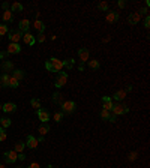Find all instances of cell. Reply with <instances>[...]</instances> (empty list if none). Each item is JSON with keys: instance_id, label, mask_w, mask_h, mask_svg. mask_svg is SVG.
<instances>
[{"instance_id": "4316f807", "label": "cell", "mask_w": 150, "mask_h": 168, "mask_svg": "<svg viewBox=\"0 0 150 168\" xmlns=\"http://www.w3.org/2000/svg\"><path fill=\"white\" fill-rule=\"evenodd\" d=\"M87 65L90 69H99L101 68V63H99V60H96V59H93V60H89L87 62Z\"/></svg>"}, {"instance_id": "1f68e13d", "label": "cell", "mask_w": 150, "mask_h": 168, "mask_svg": "<svg viewBox=\"0 0 150 168\" xmlns=\"http://www.w3.org/2000/svg\"><path fill=\"white\" fill-rule=\"evenodd\" d=\"M53 119H54V122H56V123H60V122L63 120V113H54Z\"/></svg>"}, {"instance_id": "cb8c5ba5", "label": "cell", "mask_w": 150, "mask_h": 168, "mask_svg": "<svg viewBox=\"0 0 150 168\" xmlns=\"http://www.w3.org/2000/svg\"><path fill=\"white\" fill-rule=\"evenodd\" d=\"M14 69V63L12 62H3V65H2V71H3V74H6L8 71H12Z\"/></svg>"}, {"instance_id": "bcb514c9", "label": "cell", "mask_w": 150, "mask_h": 168, "mask_svg": "<svg viewBox=\"0 0 150 168\" xmlns=\"http://www.w3.org/2000/svg\"><path fill=\"white\" fill-rule=\"evenodd\" d=\"M2 8H3L5 11H6V9H9V5H8V3L5 2V3H2Z\"/></svg>"}, {"instance_id": "f1b7e54d", "label": "cell", "mask_w": 150, "mask_h": 168, "mask_svg": "<svg viewBox=\"0 0 150 168\" xmlns=\"http://www.w3.org/2000/svg\"><path fill=\"white\" fill-rule=\"evenodd\" d=\"M18 86H20V81H17L12 75H9V87H11V89H17Z\"/></svg>"}, {"instance_id": "681fc988", "label": "cell", "mask_w": 150, "mask_h": 168, "mask_svg": "<svg viewBox=\"0 0 150 168\" xmlns=\"http://www.w3.org/2000/svg\"><path fill=\"white\" fill-rule=\"evenodd\" d=\"M47 168H56V167H53V165H48V167H47Z\"/></svg>"}, {"instance_id": "7c38bea8", "label": "cell", "mask_w": 150, "mask_h": 168, "mask_svg": "<svg viewBox=\"0 0 150 168\" xmlns=\"http://www.w3.org/2000/svg\"><path fill=\"white\" fill-rule=\"evenodd\" d=\"M38 119L42 122V123H48L50 120V113L47 110H38Z\"/></svg>"}, {"instance_id": "d4e9b609", "label": "cell", "mask_w": 150, "mask_h": 168, "mask_svg": "<svg viewBox=\"0 0 150 168\" xmlns=\"http://www.w3.org/2000/svg\"><path fill=\"white\" fill-rule=\"evenodd\" d=\"M24 149H26V143H23V141H18V143H15V146H14V150H15L17 153H23Z\"/></svg>"}, {"instance_id": "277c9868", "label": "cell", "mask_w": 150, "mask_h": 168, "mask_svg": "<svg viewBox=\"0 0 150 168\" xmlns=\"http://www.w3.org/2000/svg\"><path fill=\"white\" fill-rule=\"evenodd\" d=\"M60 107H62V113H63V114H72V113L75 111L77 104L74 101H65Z\"/></svg>"}, {"instance_id": "ba28073f", "label": "cell", "mask_w": 150, "mask_h": 168, "mask_svg": "<svg viewBox=\"0 0 150 168\" xmlns=\"http://www.w3.org/2000/svg\"><path fill=\"white\" fill-rule=\"evenodd\" d=\"M39 146V140L36 138V137H33V135H29L27 137V141H26V147H29V149H36V147Z\"/></svg>"}, {"instance_id": "30bf717a", "label": "cell", "mask_w": 150, "mask_h": 168, "mask_svg": "<svg viewBox=\"0 0 150 168\" xmlns=\"http://www.w3.org/2000/svg\"><path fill=\"white\" fill-rule=\"evenodd\" d=\"M6 53L8 54H18V53H21V47H20V44H11L9 42Z\"/></svg>"}, {"instance_id": "7dc6e473", "label": "cell", "mask_w": 150, "mask_h": 168, "mask_svg": "<svg viewBox=\"0 0 150 168\" xmlns=\"http://www.w3.org/2000/svg\"><path fill=\"white\" fill-rule=\"evenodd\" d=\"M78 71H80V72H83V71H84V65H83V63L78 66Z\"/></svg>"}, {"instance_id": "f546056e", "label": "cell", "mask_w": 150, "mask_h": 168, "mask_svg": "<svg viewBox=\"0 0 150 168\" xmlns=\"http://www.w3.org/2000/svg\"><path fill=\"white\" fill-rule=\"evenodd\" d=\"M8 33H9V27L6 24H0V36H5Z\"/></svg>"}, {"instance_id": "816d5d0a", "label": "cell", "mask_w": 150, "mask_h": 168, "mask_svg": "<svg viewBox=\"0 0 150 168\" xmlns=\"http://www.w3.org/2000/svg\"><path fill=\"white\" fill-rule=\"evenodd\" d=\"M0 110H2V104H0Z\"/></svg>"}, {"instance_id": "6da1fadb", "label": "cell", "mask_w": 150, "mask_h": 168, "mask_svg": "<svg viewBox=\"0 0 150 168\" xmlns=\"http://www.w3.org/2000/svg\"><path fill=\"white\" fill-rule=\"evenodd\" d=\"M45 69L50 72H60L63 69V63H62V60H59L56 57H51L45 62Z\"/></svg>"}, {"instance_id": "2e32d148", "label": "cell", "mask_w": 150, "mask_h": 168, "mask_svg": "<svg viewBox=\"0 0 150 168\" xmlns=\"http://www.w3.org/2000/svg\"><path fill=\"white\" fill-rule=\"evenodd\" d=\"M3 21L6 23V26H8V23L11 24L14 21V14H12L11 9H6V11L3 12Z\"/></svg>"}, {"instance_id": "ee69618b", "label": "cell", "mask_w": 150, "mask_h": 168, "mask_svg": "<svg viewBox=\"0 0 150 168\" xmlns=\"http://www.w3.org/2000/svg\"><path fill=\"white\" fill-rule=\"evenodd\" d=\"M108 101H113L111 96H102V102H108Z\"/></svg>"}, {"instance_id": "83f0119b", "label": "cell", "mask_w": 150, "mask_h": 168, "mask_svg": "<svg viewBox=\"0 0 150 168\" xmlns=\"http://www.w3.org/2000/svg\"><path fill=\"white\" fill-rule=\"evenodd\" d=\"M11 11H12V14H14V12H21L23 11V5L18 3V2H14L11 6Z\"/></svg>"}, {"instance_id": "f6af8a7d", "label": "cell", "mask_w": 150, "mask_h": 168, "mask_svg": "<svg viewBox=\"0 0 150 168\" xmlns=\"http://www.w3.org/2000/svg\"><path fill=\"white\" fill-rule=\"evenodd\" d=\"M8 56V53H6V51H3V53H0V60H3V59H5V57Z\"/></svg>"}, {"instance_id": "60d3db41", "label": "cell", "mask_w": 150, "mask_h": 168, "mask_svg": "<svg viewBox=\"0 0 150 168\" xmlns=\"http://www.w3.org/2000/svg\"><path fill=\"white\" fill-rule=\"evenodd\" d=\"M117 6H119V8H122V9H123V8H125V6H126V3H125V2H123V0H119V2H117Z\"/></svg>"}, {"instance_id": "d6986e66", "label": "cell", "mask_w": 150, "mask_h": 168, "mask_svg": "<svg viewBox=\"0 0 150 168\" xmlns=\"http://www.w3.org/2000/svg\"><path fill=\"white\" fill-rule=\"evenodd\" d=\"M0 86L9 87V74H0Z\"/></svg>"}, {"instance_id": "5b68a950", "label": "cell", "mask_w": 150, "mask_h": 168, "mask_svg": "<svg viewBox=\"0 0 150 168\" xmlns=\"http://www.w3.org/2000/svg\"><path fill=\"white\" fill-rule=\"evenodd\" d=\"M3 156H5L6 164H14V162L18 161V153H17L15 150H6V152L3 153Z\"/></svg>"}, {"instance_id": "7a4b0ae2", "label": "cell", "mask_w": 150, "mask_h": 168, "mask_svg": "<svg viewBox=\"0 0 150 168\" xmlns=\"http://www.w3.org/2000/svg\"><path fill=\"white\" fill-rule=\"evenodd\" d=\"M126 113H129V105H126V104L117 102V104L113 105L111 114H114L116 117H117V116H122V114H126Z\"/></svg>"}, {"instance_id": "52a82bcc", "label": "cell", "mask_w": 150, "mask_h": 168, "mask_svg": "<svg viewBox=\"0 0 150 168\" xmlns=\"http://www.w3.org/2000/svg\"><path fill=\"white\" fill-rule=\"evenodd\" d=\"M89 56H90V53H89L87 48H80L78 50V59H80V62L83 65L89 62Z\"/></svg>"}, {"instance_id": "484cf974", "label": "cell", "mask_w": 150, "mask_h": 168, "mask_svg": "<svg viewBox=\"0 0 150 168\" xmlns=\"http://www.w3.org/2000/svg\"><path fill=\"white\" fill-rule=\"evenodd\" d=\"M62 63H63V68H66L68 71H71V69L74 68L75 60H74V59H68V60H62Z\"/></svg>"}, {"instance_id": "603a6c76", "label": "cell", "mask_w": 150, "mask_h": 168, "mask_svg": "<svg viewBox=\"0 0 150 168\" xmlns=\"http://www.w3.org/2000/svg\"><path fill=\"white\" fill-rule=\"evenodd\" d=\"M11 125H12L11 119H8V117H2V119H0V126H2V129H8Z\"/></svg>"}, {"instance_id": "9a60e30c", "label": "cell", "mask_w": 150, "mask_h": 168, "mask_svg": "<svg viewBox=\"0 0 150 168\" xmlns=\"http://www.w3.org/2000/svg\"><path fill=\"white\" fill-rule=\"evenodd\" d=\"M2 110L5 113H15L17 111V105L14 102H6V104L2 105Z\"/></svg>"}, {"instance_id": "9c48e42d", "label": "cell", "mask_w": 150, "mask_h": 168, "mask_svg": "<svg viewBox=\"0 0 150 168\" xmlns=\"http://www.w3.org/2000/svg\"><path fill=\"white\" fill-rule=\"evenodd\" d=\"M29 29H30V21H29L27 18L21 20L20 24H18V30H20L21 33H27V32H29Z\"/></svg>"}, {"instance_id": "ac0fdd59", "label": "cell", "mask_w": 150, "mask_h": 168, "mask_svg": "<svg viewBox=\"0 0 150 168\" xmlns=\"http://www.w3.org/2000/svg\"><path fill=\"white\" fill-rule=\"evenodd\" d=\"M51 99H53V102H54V104H59V105H62V104L65 102V101H63V95H62L60 92H54Z\"/></svg>"}, {"instance_id": "7bdbcfd3", "label": "cell", "mask_w": 150, "mask_h": 168, "mask_svg": "<svg viewBox=\"0 0 150 168\" xmlns=\"http://www.w3.org/2000/svg\"><path fill=\"white\" fill-rule=\"evenodd\" d=\"M26 155H24V153H18V161H26Z\"/></svg>"}, {"instance_id": "d590c367", "label": "cell", "mask_w": 150, "mask_h": 168, "mask_svg": "<svg viewBox=\"0 0 150 168\" xmlns=\"http://www.w3.org/2000/svg\"><path fill=\"white\" fill-rule=\"evenodd\" d=\"M137 158H138V152H131V153L128 155V159H129L131 162H134V161H137Z\"/></svg>"}, {"instance_id": "ab89813d", "label": "cell", "mask_w": 150, "mask_h": 168, "mask_svg": "<svg viewBox=\"0 0 150 168\" xmlns=\"http://www.w3.org/2000/svg\"><path fill=\"white\" fill-rule=\"evenodd\" d=\"M36 41H38V42H44V41H45V35H44V33H39V38H38Z\"/></svg>"}, {"instance_id": "8d00e7d4", "label": "cell", "mask_w": 150, "mask_h": 168, "mask_svg": "<svg viewBox=\"0 0 150 168\" xmlns=\"http://www.w3.org/2000/svg\"><path fill=\"white\" fill-rule=\"evenodd\" d=\"M5 140H6V132H5V129L0 128V143H3Z\"/></svg>"}, {"instance_id": "e575fe53", "label": "cell", "mask_w": 150, "mask_h": 168, "mask_svg": "<svg viewBox=\"0 0 150 168\" xmlns=\"http://www.w3.org/2000/svg\"><path fill=\"white\" fill-rule=\"evenodd\" d=\"M99 116H101V119H102V120H108V119H110V116H111V111H107V110H102Z\"/></svg>"}, {"instance_id": "8992f818", "label": "cell", "mask_w": 150, "mask_h": 168, "mask_svg": "<svg viewBox=\"0 0 150 168\" xmlns=\"http://www.w3.org/2000/svg\"><path fill=\"white\" fill-rule=\"evenodd\" d=\"M21 38H23V33L20 32V30H9V42L11 44H18L20 41H21Z\"/></svg>"}, {"instance_id": "3957f363", "label": "cell", "mask_w": 150, "mask_h": 168, "mask_svg": "<svg viewBox=\"0 0 150 168\" xmlns=\"http://www.w3.org/2000/svg\"><path fill=\"white\" fill-rule=\"evenodd\" d=\"M68 78H69V74L68 72H57V78L54 81V86H56V89H62L66 83H68Z\"/></svg>"}, {"instance_id": "5bb4252c", "label": "cell", "mask_w": 150, "mask_h": 168, "mask_svg": "<svg viewBox=\"0 0 150 168\" xmlns=\"http://www.w3.org/2000/svg\"><path fill=\"white\" fill-rule=\"evenodd\" d=\"M141 21V15H140L138 12H132L129 17H128V23L129 24H138Z\"/></svg>"}, {"instance_id": "d6a6232c", "label": "cell", "mask_w": 150, "mask_h": 168, "mask_svg": "<svg viewBox=\"0 0 150 168\" xmlns=\"http://www.w3.org/2000/svg\"><path fill=\"white\" fill-rule=\"evenodd\" d=\"M98 9H99V11L107 12L108 11V3H107V2H101V3H98Z\"/></svg>"}, {"instance_id": "4dcf8cb0", "label": "cell", "mask_w": 150, "mask_h": 168, "mask_svg": "<svg viewBox=\"0 0 150 168\" xmlns=\"http://www.w3.org/2000/svg\"><path fill=\"white\" fill-rule=\"evenodd\" d=\"M102 104H104V107H102V110H107V111H111V110H113V105H114V102H113V101L102 102Z\"/></svg>"}, {"instance_id": "74e56055", "label": "cell", "mask_w": 150, "mask_h": 168, "mask_svg": "<svg viewBox=\"0 0 150 168\" xmlns=\"http://www.w3.org/2000/svg\"><path fill=\"white\" fill-rule=\"evenodd\" d=\"M138 14L140 15H146V17H147V15H149V9H147V8H143V9H140Z\"/></svg>"}, {"instance_id": "ffe728a7", "label": "cell", "mask_w": 150, "mask_h": 168, "mask_svg": "<svg viewBox=\"0 0 150 168\" xmlns=\"http://www.w3.org/2000/svg\"><path fill=\"white\" fill-rule=\"evenodd\" d=\"M105 20H107L108 23H116L117 20H119V14L114 12V11L108 12V14H107V17H105Z\"/></svg>"}, {"instance_id": "44dd1931", "label": "cell", "mask_w": 150, "mask_h": 168, "mask_svg": "<svg viewBox=\"0 0 150 168\" xmlns=\"http://www.w3.org/2000/svg\"><path fill=\"white\" fill-rule=\"evenodd\" d=\"M24 71H21V69H15V71H12V77L17 80V81H21V80L24 78Z\"/></svg>"}, {"instance_id": "c3c4849f", "label": "cell", "mask_w": 150, "mask_h": 168, "mask_svg": "<svg viewBox=\"0 0 150 168\" xmlns=\"http://www.w3.org/2000/svg\"><path fill=\"white\" fill-rule=\"evenodd\" d=\"M110 41H111V38H110V36H108V38H104V42H105V44H107V42H110Z\"/></svg>"}, {"instance_id": "f907efd6", "label": "cell", "mask_w": 150, "mask_h": 168, "mask_svg": "<svg viewBox=\"0 0 150 168\" xmlns=\"http://www.w3.org/2000/svg\"><path fill=\"white\" fill-rule=\"evenodd\" d=\"M0 168H6V167H5V165H2V164H0Z\"/></svg>"}, {"instance_id": "8fae6325", "label": "cell", "mask_w": 150, "mask_h": 168, "mask_svg": "<svg viewBox=\"0 0 150 168\" xmlns=\"http://www.w3.org/2000/svg\"><path fill=\"white\" fill-rule=\"evenodd\" d=\"M23 41H24V44L30 45V47L36 44V38L32 33H29V32H27V33H23Z\"/></svg>"}, {"instance_id": "836d02e7", "label": "cell", "mask_w": 150, "mask_h": 168, "mask_svg": "<svg viewBox=\"0 0 150 168\" xmlns=\"http://www.w3.org/2000/svg\"><path fill=\"white\" fill-rule=\"evenodd\" d=\"M30 105H32L35 110H41V101H39V99H32V101H30Z\"/></svg>"}, {"instance_id": "f35d334b", "label": "cell", "mask_w": 150, "mask_h": 168, "mask_svg": "<svg viewBox=\"0 0 150 168\" xmlns=\"http://www.w3.org/2000/svg\"><path fill=\"white\" fill-rule=\"evenodd\" d=\"M144 27H146V29H149V27H150V17H149V15H147V17H146V20H144Z\"/></svg>"}, {"instance_id": "e0dca14e", "label": "cell", "mask_w": 150, "mask_h": 168, "mask_svg": "<svg viewBox=\"0 0 150 168\" xmlns=\"http://www.w3.org/2000/svg\"><path fill=\"white\" fill-rule=\"evenodd\" d=\"M33 27H35L39 33H44L45 32V23L41 21V20H35L33 21Z\"/></svg>"}, {"instance_id": "b9f144b4", "label": "cell", "mask_w": 150, "mask_h": 168, "mask_svg": "<svg viewBox=\"0 0 150 168\" xmlns=\"http://www.w3.org/2000/svg\"><path fill=\"white\" fill-rule=\"evenodd\" d=\"M27 168H41V167H39V164H38V162H32V164H30Z\"/></svg>"}, {"instance_id": "f5cc1de1", "label": "cell", "mask_w": 150, "mask_h": 168, "mask_svg": "<svg viewBox=\"0 0 150 168\" xmlns=\"http://www.w3.org/2000/svg\"><path fill=\"white\" fill-rule=\"evenodd\" d=\"M18 168H21V167H18Z\"/></svg>"}, {"instance_id": "7402d4cb", "label": "cell", "mask_w": 150, "mask_h": 168, "mask_svg": "<svg viewBox=\"0 0 150 168\" xmlns=\"http://www.w3.org/2000/svg\"><path fill=\"white\" fill-rule=\"evenodd\" d=\"M38 132H39V135H41V137H45V135L50 132V126H48L47 123H42L39 128H38Z\"/></svg>"}, {"instance_id": "4fadbf2b", "label": "cell", "mask_w": 150, "mask_h": 168, "mask_svg": "<svg viewBox=\"0 0 150 168\" xmlns=\"http://www.w3.org/2000/svg\"><path fill=\"white\" fill-rule=\"evenodd\" d=\"M126 90H117L114 95L111 96V99H114V101H117V102H120V101H123L125 98H126Z\"/></svg>"}]
</instances>
